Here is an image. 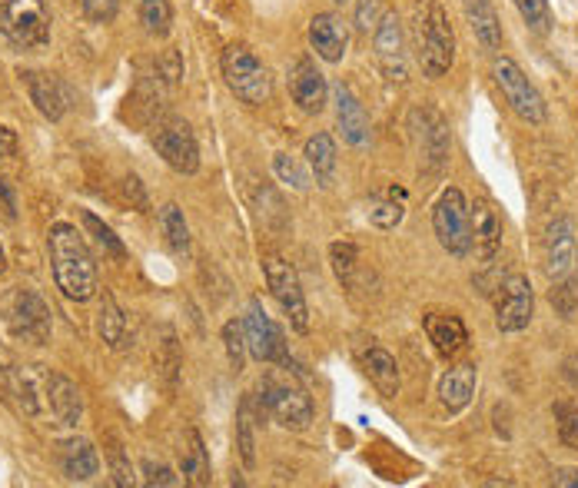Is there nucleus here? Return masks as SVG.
Instances as JSON below:
<instances>
[{
	"mask_svg": "<svg viewBox=\"0 0 578 488\" xmlns=\"http://www.w3.org/2000/svg\"><path fill=\"white\" fill-rule=\"evenodd\" d=\"M50 246V263H54L57 289L74 303H87L90 296H97L100 276H97V259L90 253L84 233L74 223H54L47 236Z\"/></svg>",
	"mask_w": 578,
	"mask_h": 488,
	"instance_id": "nucleus-1",
	"label": "nucleus"
},
{
	"mask_svg": "<svg viewBox=\"0 0 578 488\" xmlns=\"http://www.w3.org/2000/svg\"><path fill=\"white\" fill-rule=\"evenodd\" d=\"M220 70H223L226 87H230L243 103H250V107H263V103H270L273 77L250 47H243V44L226 47L223 57H220Z\"/></svg>",
	"mask_w": 578,
	"mask_h": 488,
	"instance_id": "nucleus-2",
	"label": "nucleus"
},
{
	"mask_svg": "<svg viewBox=\"0 0 578 488\" xmlns=\"http://www.w3.org/2000/svg\"><path fill=\"white\" fill-rule=\"evenodd\" d=\"M260 406L289 432H303L313 422V399L293 376L266 372L260 379Z\"/></svg>",
	"mask_w": 578,
	"mask_h": 488,
	"instance_id": "nucleus-3",
	"label": "nucleus"
},
{
	"mask_svg": "<svg viewBox=\"0 0 578 488\" xmlns=\"http://www.w3.org/2000/svg\"><path fill=\"white\" fill-rule=\"evenodd\" d=\"M419 60L426 77H442L449 74L452 64H456V30L449 24V14L442 10L439 0H429L426 14H422L419 24Z\"/></svg>",
	"mask_w": 578,
	"mask_h": 488,
	"instance_id": "nucleus-4",
	"label": "nucleus"
},
{
	"mask_svg": "<svg viewBox=\"0 0 578 488\" xmlns=\"http://www.w3.org/2000/svg\"><path fill=\"white\" fill-rule=\"evenodd\" d=\"M0 30L10 44L40 50L50 44V10L44 0H0Z\"/></svg>",
	"mask_w": 578,
	"mask_h": 488,
	"instance_id": "nucleus-5",
	"label": "nucleus"
},
{
	"mask_svg": "<svg viewBox=\"0 0 578 488\" xmlns=\"http://www.w3.org/2000/svg\"><path fill=\"white\" fill-rule=\"evenodd\" d=\"M432 230L442 249L452 256L472 253V233H469V203L459 186H446L442 196L432 206Z\"/></svg>",
	"mask_w": 578,
	"mask_h": 488,
	"instance_id": "nucleus-6",
	"label": "nucleus"
},
{
	"mask_svg": "<svg viewBox=\"0 0 578 488\" xmlns=\"http://www.w3.org/2000/svg\"><path fill=\"white\" fill-rule=\"evenodd\" d=\"M263 276H266V286H270L273 299L289 316V323H293V329L306 332L309 329V306H306V296H303V286H299L296 269L289 266L283 256H263Z\"/></svg>",
	"mask_w": 578,
	"mask_h": 488,
	"instance_id": "nucleus-7",
	"label": "nucleus"
},
{
	"mask_svg": "<svg viewBox=\"0 0 578 488\" xmlns=\"http://www.w3.org/2000/svg\"><path fill=\"white\" fill-rule=\"evenodd\" d=\"M153 147H157V153L170 170H177L183 176H193L200 170V147H196V137L187 120L180 117L160 120L157 127H153Z\"/></svg>",
	"mask_w": 578,
	"mask_h": 488,
	"instance_id": "nucleus-8",
	"label": "nucleus"
},
{
	"mask_svg": "<svg viewBox=\"0 0 578 488\" xmlns=\"http://www.w3.org/2000/svg\"><path fill=\"white\" fill-rule=\"evenodd\" d=\"M495 83H499V90H502V97L509 100V107L519 113L522 120H529V123H545V117H549V107H545V100H542V93L535 90V83L522 74V67L515 64V60L509 57H502V60H495Z\"/></svg>",
	"mask_w": 578,
	"mask_h": 488,
	"instance_id": "nucleus-9",
	"label": "nucleus"
},
{
	"mask_svg": "<svg viewBox=\"0 0 578 488\" xmlns=\"http://www.w3.org/2000/svg\"><path fill=\"white\" fill-rule=\"evenodd\" d=\"M243 329H246V349L253 352L256 362H276V366H283V369L293 366L289 349H286V339H283V329L276 326L270 316H266L260 299H250Z\"/></svg>",
	"mask_w": 578,
	"mask_h": 488,
	"instance_id": "nucleus-10",
	"label": "nucleus"
},
{
	"mask_svg": "<svg viewBox=\"0 0 578 488\" xmlns=\"http://www.w3.org/2000/svg\"><path fill=\"white\" fill-rule=\"evenodd\" d=\"M7 326L17 339L44 346L50 339V329H54V323H50V306L34 289H14L7 299Z\"/></svg>",
	"mask_w": 578,
	"mask_h": 488,
	"instance_id": "nucleus-11",
	"label": "nucleus"
},
{
	"mask_svg": "<svg viewBox=\"0 0 578 488\" xmlns=\"http://www.w3.org/2000/svg\"><path fill=\"white\" fill-rule=\"evenodd\" d=\"M47 386L50 369L47 366H10L4 372V392L14 402L17 412L30 419H44L47 415Z\"/></svg>",
	"mask_w": 578,
	"mask_h": 488,
	"instance_id": "nucleus-12",
	"label": "nucleus"
},
{
	"mask_svg": "<svg viewBox=\"0 0 578 488\" xmlns=\"http://www.w3.org/2000/svg\"><path fill=\"white\" fill-rule=\"evenodd\" d=\"M532 313H535L532 283L525 276H509L499 286V299H495V326H499V332H522L529 329Z\"/></svg>",
	"mask_w": 578,
	"mask_h": 488,
	"instance_id": "nucleus-13",
	"label": "nucleus"
},
{
	"mask_svg": "<svg viewBox=\"0 0 578 488\" xmlns=\"http://www.w3.org/2000/svg\"><path fill=\"white\" fill-rule=\"evenodd\" d=\"M469 233H472V253L482 263H492L495 253L502 249V216L492 200H472L469 206Z\"/></svg>",
	"mask_w": 578,
	"mask_h": 488,
	"instance_id": "nucleus-14",
	"label": "nucleus"
},
{
	"mask_svg": "<svg viewBox=\"0 0 578 488\" xmlns=\"http://www.w3.org/2000/svg\"><path fill=\"white\" fill-rule=\"evenodd\" d=\"M289 97L303 113H323L326 97H329V83L309 57H299L293 67H289Z\"/></svg>",
	"mask_w": 578,
	"mask_h": 488,
	"instance_id": "nucleus-15",
	"label": "nucleus"
},
{
	"mask_svg": "<svg viewBox=\"0 0 578 488\" xmlns=\"http://www.w3.org/2000/svg\"><path fill=\"white\" fill-rule=\"evenodd\" d=\"M20 80L27 83L30 90V100H34V107L44 113L47 120H64V113L70 110V103H74V93L60 77L54 74H37V70H20Z\"/></svg>",
	"mask_w": 578,
	"mask_h": 488,
	"instance_id": "nucleus-16",
	"label": "nucleus"
},
{
	"mask_svg": "<svg viewBox=\"0 0 578 488\" xmlns=\"http://www.w3.org/2000/svg\"><path fill=\"white\" fill-rule=\"evenodd\" d=\"M376 60L383 67V74L389 80L402 83L409 77V64H406V37H402V24L396 14H383L376 27Z\"/></svg>",
	"mask_w": 578,
	"mask_h": 488,
	"instance_id": "nucleus-17",
	"label": "nucleus"
},
{
	"mask_svg": "<svg viewBox=\"0 0 578 488\" xmlns=\"http://www.w3.org/2000/svg\"><path fill=\"white\" fill-rule=\"evenodd\" d=\"M575 226L569 216H559V220L549 223L545 230V276L552 279H562L572 273L575 266Z\"/></svg>",
	"mask_w": 578,
	"mask_h": 488,
	"instance_id": "nucleus-18",
	"label": "nucleus"
},
{
	"mask_svg": "<svg viewBox=\"0 0 578 488\" xmlns=\"http://www.w3.org/2000/svg\"><path fill=\"white\" fill-rule=\"evenodd\" d=\"M333 97H336V123H339V133L349 147H363L369 140V117L363 110V103L353 93L349 83H336L333 87Z\"/></svg>",
	"mask_w": 578,
	"mask_h": 488,
	"instance_id": "nucleus-19",
	"label": "nucleus"
},
{
	"mask_svg": "<svg viewBox=\"0 0 578 488\" xmlns=\"http://www.w3.org/2000/svg\"><path fill=\"white\" fill-rule=\"evenodd\" d=\"M47 415L54 419V425H64V429H74L84 415V396L67 376L50 369V386H47Z\"/></svg>",
	"mask_w": 578,
	"mask_h": 488,
	"instance_id": "nucleus-20",
	"label": "nucleus"
},
{
	"mask_svg": "<svg viewBox=\"0 0 578 488\" xmlns=\"http://www.w3.org/2000/svg\"><path fill=\"white\" fill-rule=\"evenodd\" d=\"M309 44L326 64H339L346 57V44H349V30L336 14H316L309 20Z\"/></svg>",
	"mask_w": 578,
	"mask_h": 488,
	"instance_id": "nucleus-21",
	"label": "nucleus"
},
{
	"mask_svg": "<svg viewBox=\"0 0 578 488\" xmlns=\"http://www.w3.org/2000/svg\"><path fill=\"white\" fill-rule=\"evenodd\" d=\"M57 462H60L64 479H70V482H90L100 472V455L94 449V442L77 439V435L57 445Z\"/></svg>",
	"mask_w": 578,
	"mask_h": 488,
	"instance_id": "nucleus-22",
	"label": "nucleus"
},
{
	"mask_svg": "<svg viewBox=\"0 0 578 488\" xmlns=\"http://www.w3.org/2000/svg\"><path fill=\"white\" fill-rule=\"evenodd\" d=\"M476 382H479V369L472 362H462V366H452L446 376L439 379V402L449 412H462L476 396Z\"/></svg>",
	"mask_w": 578,
	"mask_h": 488,
	"instance_id": "nucleus-23",
	"label": "nucleus"
},
{
	"mask_svg": "<svg viewBox=\"0 0 578 488\" xmlns=\"http://www.w3.org/2000/svg\"><path fill=\"white\" fill-rule=\"evenodd\" d=\"M422 326H426V336H429L432 346H436V352L446 359L456 356V352L469 342V332H466V326H462V319L452 316V313H429Z\"/></svg>",
	"mask_w": 578,
	"mask_h": 488,
	"instance_id": "nucleus-24",
	"label": "nucleus"
},
{
	"mask_svg": "<svg viewBox=\"0 0 578 488\" xmlns=\"http://www.w3.org/2000/svg\"><path fill=\"white\" fill-rule=\"evenodd\" d=\"M422 160L432 173H439L449 160V123L436 110L422 117Z\"/></svg>",
	"mask_w": 578,
	"mask_h": 488,
	"instance_id": "nucleus-25",
	"label": "nucleus"
},
{
	"mask_svg": "<svg viewBox=\"0 0 578 488\" xmlns=\"http://www.w3.org/2000/svg\"><path fill=\"white\" fill-rule=\"evenodd\" d=\"M466 7V17H469V27L476 40L485 50H499L502 47V24H499V14H495L492 0H462Z\"/></svg>",
	"mask_w": 578,
	"mask_h": 488,
	"instance_id": "nucleus-26",
	"label": "nucleus"
},
{
	"mask_svg": "<svg viewBox=\"0 0 578 488\" xmlns=\"http://www.w3.org/2000/svg\"><path fill=\"white\" fill-rule=\"evenodd\" d=\"M256 415H266V409L260 406L256 396H246L236 409V449H240V459L246 469L256 465Z\"/></svg>",
	"mask_w": 578,
	"mask_h": 488,
	"instance_id": "nucleus-27",
	"label": "nucleus"
},
{
	"mask_svg": "<svg viewBox=\"0 0 578 488\" xmlns=\"http://www.w3.org/2000/svg\"><path fill=\"white\" fill-rule=\"evenodd\" d=\"M180 472L187 485H210V455H206L196 429L187 432V445L180 449Z\"/></svg>",
	"mask_w": 578,
	"mask_h": 488,
	"instance_id": "nucleus-28",
	"label": "nucleus"
},
{
	"mask_svg": "<svg viewBox=\"0 0 578 488\" xmlns=\"http://www.w3.org/2000/svg\"><path fill=\"white\" fill-rule=\"evenodd\" d=\"M306 163H309V170H313L319 186L333 183V173H336V140L329 137V133H316V137H309L306 140Z\"/></svg>",
	"mask_w": 578,
	"mask_h": 488,
	"instance_id": "nucleus-29",
	"label": "nucleus"
},
{
	"mask_svg": "<svg viewBox=\"0 0 578 488\" xmlns=\"http://www.w3.org/2000/svg\"><path fill=\"white\" fill-rule=\"evenodd\" d=\"M366 372H369V379H373V386L383 392L386 399L399 396V366L383 346H373L366 352Z\"/></svg>",
	"mask_w": 578,
	"mask_h": 488,
	"instance_id": "nucleus-30",
	"label": "nucleus"
},
{
	"mask_svg": "<svg viewBox=\"0 0 578 488\" xmlns=\"http://www.w3.org/2000/svg\"><path fill=\"white\" fill-rule=\"evenodd\" d=\"M97 329H100V339L107 342L110 349H123L127 346V313L120 309V303L113 299L110 293H103V306H100V319H97Z\"/></svg>",
	"mask_w": 578,
	"mask_h": 488,
	"instance_id": "nucleus-31",
	"label": "nucleus"
},
{
	"mask_svg": "<svg viewBox=\"0 0 578 488\" xmlns=\"http://www.w3.org/2000/svg\"><path fill=\"white\" fill-rule=\"evenodd\" d=\"M160 230H163V243L170 246V253H190V226L183 220V210L177 203H167L160 210Z\"/></svg>",
	"mask_w": 578,
	"mask_h": 488,
	"instance_id": "nucleus-32",
	"label": "nucleus"
},
{
	"mask_svg": "<svg viewBox=\"0 0 578 488\" xmlns=\"http://www.w3.org/2000/svg\"><path fill=\"white\" fill-rule=\"evenodd\" d=\"M140 24L150 37H167L173 30L170 0H140Z\"/></svg>",
	"mask_w": 578,
	"mask_h": 488,
	"instance_id": "nucleus-33",
	"label": "nucleus"
},
{
	"mask_svg": "<svg viewBox=\"0 0 578 488\" xmlns=\"http://www.w3.org/2000/svg\"><path fill=\"white\" fill-rule=\"evenodd\" d=\"M549 303L562 319H572L578 313V279L572 276L555 279V286L549 289Z\"/></svg>",
	"mask_w": 578,
	"mask_h": 488,
	"instance_id": "nucleus-34",
	"label": "nucleus"
},
{
	"mask_svg": "<svg viewBox=\"0 0 578 488\" xmlns=\"http://www.w3.org/2000/svg\"><path fill=\"white\" fill-rule=\"evenodd\" d=\"M223 349H226V359H230V369L243 372V366H246V329H243V323L230 319V323L223 326Z\"/></svg>",
	"mask_w": 578,
	"mask_h": 488,
	"instance_id": "nucleus-35",
	"label": "nucleus"
},
{
	"mask_svg": "<svg viewBox=\"0 0 578 488\" xmlns=\"http://www.w3.org/2000/svg\"><path fill=\"white\" fill-rule=\"evenodd\" d=\"M80 220H84V226H87V230L94 233V240L103 246V253H110V256H117V259H123V256H127V246H123V243L117 240V233H113L107 223H100L94 213H90V210H84V213H80Z\"/></svg>",
	"mask_w": 578,
	"mask_h": 488,
	"instance_id": "nucleus-36",
	"label": "nucleus"
},
{
	"mask_svg": "<svg viewBox=\"0 0 578 488\" xmlns=\"http://www.w3.org/2000/svg\"><path fill=\"white\" fill-rule=\"evenodd\" d=\"M515 10L522 14V20L529 24L535 34H545L552 27V10H549V0H512Z\"/></svg>",
	"mask_w": 578,
	"mask_h": 488,
	"instance_id": "nucleus-37",
	"label": "nucleus"
},
{
	"mask_svg": "<svg viewBox=\"0 0 578 488\" xmlns=\"http://www.w3.org/2000/svg\"><path fill=\"white\" fill-rule=\"evenodd\" d=\"M273 170H276V176H280L283 183H289L293 190H309V173H306V166L299 163V160H293L289 153H276L273 157Z\"/></svg>",
	"mask_w": 578,
	"mask_h": 488,
	"instance_id": "nucleus-38",
	"label": "nucleus"
},
{
	"mask_svg": "<svg viewBox=\"0 0 578 488\" xmlns=\"http://www.w3.org/2000/svg\"><path fill=\"white\" fill-rule=\"evenodd\" d=\"M329 259H333V273L343 286H353L356 273V246L353 243H333L329 246Z\"/></svg>",
	"mask_w": 578,
	"mask_h": 488,
	"instance_id": "nucleus-39",
	"label": "nucleus"
},
{
	"mask_svg": "<svg viewBox=\"0 0 578 488\" xmlns=\"http://www.w3.org/2000/svg\"><path fill=\"white\" fill-rule=\"evenodd\" d=\"M369 223H376L379 230H392V226H399L402 223V206L396 200H373L369 203Z\"/></svg>",
	"mask_w": 578,
	"mask_h": 488,
	"instance_id": "nucleus-40",
	"label": "nucleus"
},
{
	"mask_svg": "<svg viewBox=\"0 0 578 488\" xmlns=\"http://www.w3.org/2000/svg\"><path fill=\"white\" fill-rule=\"evenodd\" d=\"M555 419H559L562 442L578 452V409L575 406H559V409H555Z\"/></svg>",
	"mask_w": 578,
	"mask_h": 488,
	"instance_id": "nucleus-41",
	"label": "nucleus"
},
{
	"mask_svg": "<svg viewBox=\"0 0 578 488\" xmlns=\"http://www.w3.org/2000/svg\"><path fill=\"white\" fill-rule=\"evenodd\" d=\"M110 472H113V485H120V488H130L133 485V469H130V462H127V455H123V449L117 442H110Z\"/></svg>",
	"mask_w": 578,
	"mask_h": 488,
	"instance_id": "nucleus-42",
	"label": "nucleus"
},
{
	"mask_svg": "<svg viewBox=\"0 0 578 488\" xmlns=\"http://www.w3.org/2000/svg\"><path fill=\"white\" fill-rule=\"evenodd\" d=\"M379 20H383V0H359L356 7V27L369 34V30L379 27Z\"/></svg>",
	"mask_w": 578,
	"mask_h": 488,
	"instance_id": "nucleus-43",
	"label": "nucleus"
},
{
	"mask_svg": "<svg viewBox=\"0 0 578 488\" xmlns=\"http://www.w3.org/2000/svg\"><path fill=\"white\" fill-rule=\"evenodd\" d=\"M157 77H163L170 87H177L183 77V60L177 50H163V57L157 60Z\"/></svg>",
	"mask_w": 578,
	"mask_h": 488,
	"instance_id": "nucleus-44",
	"label": "nucleus"
},
{
	"mask_svg": "<svg viewBox=\"0 0 578 488\" xmlns=\"http://www.w3.org/2000/svg\"><path fill=\"white\" fill-rule=\"evenodd\" d=\"M140 469H143V475H147V479H143L147 485H163V488L180 485V479H177V475H173V469H167V465H163V462L147 459V462L140 465Z\"/></svg>",
	"mask_w": 578,
	"mask_h": 488,
	"instance_id": "nucleus-45",
	"label": "nucleus"
},
{
	"mask_svg": "<svg viewBox=\"0 0 578 488\" xmlns=\"http://www.w3.org/2000/svg\"><path fill=\"white\" fill-rule=\"evenodd\" d=\"M120 10V0H84V14L94 20V24H110Z\"/></svg>",
	"mask_w": 578,
	"mask_h": 488,
	"instance_id": "nucleus-46",
	"label": "nucleus"
},
{
	"mask_svg": "<svg viewBox=\"0 0 578 488\" xmlns=\"http://www.w3.org/2000/svg\"><path fill=\"white\" fill-rule=\"evenodd\" d=\"M0 206H4V216L7 220H14V210H17V200H14V190H10V183L0 176Z\"/></svg>",
	"mask_w": 578,
	"mask_h": 488,
	"instance_id": "nucleus-47",
	"label": "nucleus"
},
{
	"mask_svg": "<svg viewBox=\"0 0 578 488\" xmlns=\"http://www.w3.org/2000/svg\"><path fill=\"white\" fill-rule=\"evenodd\" d=\"M17 153V133L0 123V157H14Z\"/></svg>",
	"mask_w": 578,
	"mask_h": 488,
	"instance_id": "nucleus-48",
	"label": "nucleus"
},
{
	"mask_svg": "<svg viewBox=\"0 0 578 488\" xmlns=\"http://www.w3.org/2000/svg\"><path fill=\"white\" fill-rule=\"evenodd\" d=\"M552 485H569L578 488V469H559L552 475Z\"/></svg>",
	"mask_w": 578,
	"mask_h": 488,
	"instance_id": "nucleus-49",
	"label": "nucleus"
},
{
	"mask_svg": "<svg viewBox=\"0 0 578 488\" xmlns=\"http://www.w3.org/2000/svg\"><path fill=\"white\" fill-rule=\"evenodd\" d=\"M569 366H572V369H569V376H572V379L578 382V359H572V362H569Z\"/></svg>",
	"mask_w": 578,
	"mask_h": 488,
	"instance_id": "nucleus-50",
	"label": "nucleus"
},
{
	"mask_svg": "<svg viewBox=\"0 0 578 488\" xmlns=\"http://www.w3.org/2000/svg\"><path fill=\"white\" fill-rule=\"evenodd\" d=\"M336 4H346V0H336Z\"/></svg>",
	"mask_w": 578,
	"mask_h": 488,
	"instance_id": "nucleus-51",
	"label": "nucleus"
},
{
	"mask_svg": "<svg viewBox=\"0 0 578 488\" xmlns=\"http://www.w3.org/2000/svg\"><path fill=\"white\" fill-rule=\"evenodd\" d=\"M575 259H578V249H575Z\"/></svg>",
	"mask_w": 578,
	"mask_h": 488,
	"instance_id": "nucleus-52",
	"label": "nucleus"
}]
</instances>
